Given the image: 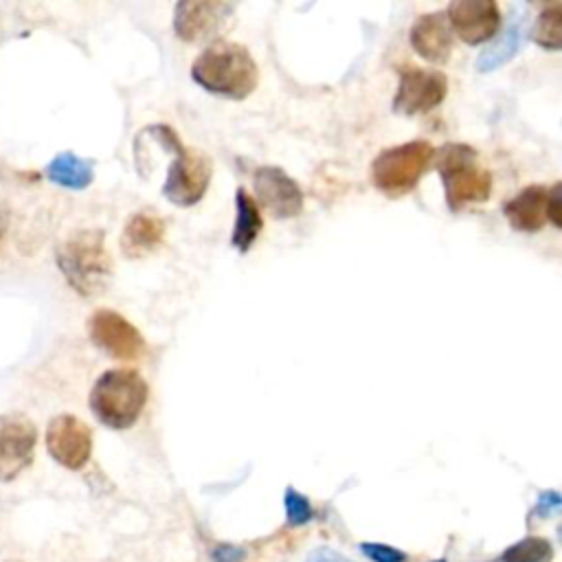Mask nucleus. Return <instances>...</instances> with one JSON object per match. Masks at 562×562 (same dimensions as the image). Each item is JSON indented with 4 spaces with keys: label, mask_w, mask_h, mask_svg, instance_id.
<instances>
[{
    "label": "nucleus",
    "mask_w": 562,
    "mask_h": 562,
    "mask_svg": "<svg viewBox=\"0 0 562 562\" xmlns=\"http://www.w3.org/2000/svg\"><path fill=\"white\" fill-rule=\"evenodd\" d=\"M46 178L64 189L79 191L92 182L94 165H92V160H86L72 151H61L48 162Z\"/></svg>",
    "instance_id": "18"
},
{
    "label": "nucleus",
    "mask_w": 562,
    "mask_h": 562,
    "mask_svg": "<svg viewBox=\"0 0 562 562\" xmlns=\"http://www.w3.org/2000/svg\"><path fill=\"white\" fill-rule=\"evenodd\" d=\"M446 20L461 42L474 46L494 37L501 11L494 0H454L446 9Z\"/></svg>",
    "instance_id": "12"
},
{
    "label": "nucleus",
    "mask_w": 562,
    "mask_h": 562,
    "mask_svg": "<svg viewBox=\"0 0 562 562\" xmlns=\"http://www.w3.org/2000/svg\"><path fill=\"white\" fill-rule=\"evenodd\" d=\"M165 239V222L162 217L149 213V211H138L134 213L121 235V250L127 259H140L154 252Z\"/></svg>",
    "instance_id": "16"
},
{
    "label": "nucleus",
    "mask_w": 562,
    "mask_h": 562,
    "mask_svg": "<svg viewBox=\"0 0 562 562\" xmlns=\"http://www.w3.org/2000/svg\"><path fill=\"white\" fill-rule=\"evenodd\" d=\"M90 340L116 360H136L145 351L140 331L114 310H97L88 321Z\"/></svg>",
    "instance_id": "9"
},
{
    "label": "nucleus",
    "mask_w": 562,
    "mask_h": 562,
    "mask_svg": "<svg viewBox=\"0 0 562 562\" xmlns=\"http://www.w3.org/2000/svg\"><path fill=\"white\" fill-rule=\"evenodd\" d=\"M560 191H562V184H560V182H555V184L549 189V202H547V220H549L555 228H560V226H562V215H560V206H562V202H560Z\"/></svg>",
    "instance_id": "26"
},
{
    "label": "nucleus",
    "mask_w": 562,
    "mask_h": 562,
    "mask_svg": "<svg viewBox=\"0 0 562 562\" xmlns=\"http://www.w3.org/2000/svg\"><path fill=\"white\" fill-rule=\"evenodd\" d=\"M283 505H285V520L290 527H301L314 518V507L310 498L296 492L294 487H285Z\"/></svg>",
    "instance_id": "22"
},
{
    "label": "nucleus",
    "mask_w": 562,
    "mask_h": 562,
    "mask_svg": "<svg viewBox=\"0 0 562 562\" xmlns=\"http://www.w3.org/2000/svg\"><path fill=\"white\" fill-rule=\"evenodd\" d=\"M428 562H446V560H428Z\"/></svg>",
    "instance_id": "28"
},
{
    "label": "nucleus",
    "mask_w": 562,
    "mask_h": 562,
    "mask_svg": "<svg viewBox=\"0 0 562 562\" xmlns=\"http://www.w3.org/2000/svg\"><path fill=\"white\" fill-rule=\"evenodd\" d=\"M57 266L68 285L86 299L103 294L114 272L105 237L97 228H83L64 239L57 246Z\"/></svg>",
    "instance_id": "2"
},
{
    "label": "nucleus",
    "mask_w": 562,
    "mask_h": 562,
    "mask_svg": "<svg viewBox=\"0 0 562 562\" xmlns=\"http://www.w3.org/2000/svg\"><path fill=\"white\" fill-rule=\"evenodd\" d=\"M171 156L173 160L162 184V195L176 206H193L202 200L211 182V160L198 149H187L182 143Z\"/></svg>",
    "instance_id": "6"
},
{
    "label": "nucleus",
    "mask_w": 562,
    "mask_h": 562,
    "mask_svg": "<svg viewBox=\"0 0 562 562\" xmlns=\"http://www.w3.org/2000/svg\"><path fill=\"white\" fill-rule=\"evenodd\" d=\"M305 562H353V560L331 547H316L307 553Z\"/></svg>",
    "instance_id": "27"
},
{
    "label": "nucleus",
    "mask_w": 562,
    "mask_h": 562,
    "mask_svg": "<svg viewBox=\"0 0 562 562\" xmlns=\"http://www.w3.org/2000/svg\"><path fill=\"white\" fill-rule=\"evenodd\" d=\"M211 562H246V549L231 542H220L211 549Z\"/></svg>",
    "instance_id": "25"
},
{
    "label": "nucleus",
    "mask_w": 562,
    "mask_h": 562,
    "mask_svg": "<svg viewBox=\"0 0 562 562\" xmlns=\"http://www.w3.org/2000/svg\"><path fill=\"white\" fill-rule=\"evenodd\" d=\"M233 13V4L215 0H184L173 11V33L182 42H204L215 37Z\"/></svg>",
    "instance_id": "11"
},
{
    "label": "nucleus",
    "mask_w": 562,
    "mask_h": 562,
    "mask_svg": "<svg viewBox=\"0 0 562 562\" xmlns=\"http://www.w3.org/2000/svg\"><path fill=\"white\" fill-rule=\"evenodd\" d=\"M448 92V79L439 70H426L406 66L400 68V86L393 97V110L397 114H424L437 108Z\"/></svg>",
    "instance_id": "8"
},
{
    "label": "nucleus",
    "mask_w": 562,
    "mask_h": 562,
    "mask_svg": "<svg viewBox=\"0 0 562 562\" xmlns=\"http://www.w3.org/2000/svg\"><path fill=\"white\" fill-rule=\"evenodd\" d=\"M252 187L259 204L274 217L288 220L301 213V187L281 167H259L252 176Z\"/></svg>",
    "instance_id": "13"
},
{
    "label": "nucleus",
    "mask_w": 562,
    "mask_h": 562,
    "mask_svg": "<svg viewBox=\"0 0 562 562\" xmlns=\"http://www.w3.org/2000/svg\"><path fill=\"white\" fill-rule=\"evenodd\" d=\"M411 46L428 61L443 64L452 53V31L446 13H426L411 26Z\"/></svg>",
    "instance_id": "14"
},
{
    "label": "nucleus",
    "mask_w": 562,
    "mask_h": 562,
    "mask_svg": "<svg viewBox=\"0 0 562 562\" xmlns=\"http://www.w3.org/2000/svg\"><path fill=\"white\" fill-rule=\"evenodd\" d=\"M147 402V382L132 369H110L90 391V408L108 428H130Z\"/></svg>",
    "instance_id": "3"
},
{
    "label": "nucleus",
    "mask_w": 562,
    "mask_h": 562,
    "mask_svg": "<svg viewBox=\"0 0 562 562\" xmlns=\"http://www.w3.org/2000/svg\"><path fill=\"white\" fill-rule=\"evenodd\" d=\"M0 233H2V228H0Z\"/></svg>",
    "instance_id": "30"
},
{
    "label": "nucleus",
    "mask_w": 562,
    "mask_h": 562,
    "mask_svg": "<svg viewBox=\"0 0 562 562\" xmlns=\"http://www.w3.org/2000/svg\"><path fill=\"white\" fill-rule=\"evenodd\" d=\"M533 42L547 50H558L562 46V7L551 4L544 9L533 26Z\"/></svg>",
    "instance_id": "21"
},
{
    "label": "nucleus",
    "mask_w": 562,
    "mask_h": 562,
    "mask_svg": "<svg viewBox=\"0 0 562 562\" xmlns=\"http://www.w3.org/2000/svg\"><path fill=\"white\" fill-rule=\"evenodd\" d=\"M560 505H562L560 494L555 490H544V492H540L529 518H549V516L558 514Z\"/></svg>",
    "instance_id": "24"
},
{
    "label": "nucleus",
    "mask_w": 562,
    "mask_h": 562,
    "mask_svg": "<svg viewBox=\"0 0 562 562\" xmlns=\"http://www.w3.org/2000/svg\"><path fill=\"white\" fill-rule=\"evenodd\" d=\"M547 202H549V189L540 184H531L518 191V195L503 206V213L516 231L538 233L549 222Z\"/></svg>",
    "instance_id": "15"
},
{
    "label": "nucleus",
    "mask_w": 562,
    "mask_h": 562,
    "mask_svg": "<svg viewBox=\"0 0 562 562\" xmlns=\"http://www.w3.org/2000/svg\"><path fill=\"white\" fill-rule=\"evenodd\" d=\"M358 547L371 562H406L408 560L404 551L384 542H360Z\"/></svg>",
    "instance_id": "23"
},
{
    "label": "nucleus",
    "mask_w": 562,
    "mask_h": 562,
    "mask_svg": "<svg viewBox=\"0 0 562 562\" xmlns=\"http://www.w3.org/2000/svg\"><path fill=\"white\" fill-rule=\"evenodd\" d=\"M476 158V149L463 143H448L437 151V171L450 211H461L468 204H481L490 198L492 173Z\"/></svg>",
    "instance_id": "4"
},
{
    "label": "nucleus",
    "mask_w": 562,
    "mask_h": 562,
    "mask_svg": "<svg viewBox=\"0 0 562 562\" xmlns=\"http://www.w3.org/2000/svg\"><path fill=\"white\" fill-rule=\"evenodd\" d=\"M48 454L68 470H81L92 454V430L75 415H57L46 428Z\"/></svg>",
    "instance_id": "10"
},
{
    "label": "nucleus",
    "mask_w": 562,
    "mask_h": 562,
    "mask_svg": "<svg viewBox=\"0 0 562 562\" xmlns=\"http://www.w3.org/2000/svg\"><path fill=\"white\" fill-rule=\"evenodd\" d=\"M435 149L428 140H411L380 151L371 165V180L389 198H400L413 191L428 169Z\"/></svg>",
    "instance_id": "5"
},
{
    "label": "nucleus",
    "mask_w": 562,
    "mask_h": 562,
    "mask_svg": "<svg viewBox=\"0 0 562 562\" xmlns=\"http://www.w3.org/2000/svg\"><path fill=\"white\" fill-rule=\"evenodd\" d=\"M191 79L206 92L226 99H246L257 88V64L250 53L233 42H217L200 53L191 66Z\"/></svg>",
    "instance_id": "1"
},
{
    "label": "nucleus",
    "mask_w": 562,
    "mask_h": 562,
    "mask_svg": "<svg viewBox=\"0 0 562 562\" xmlns=\"http://www.w3.org/2000/svg\"><path fill=\"white\" fill-rule=\"evenodd\" d=\"M553 544L540 536H525L509 544L494 562H551Z\"/></svg>",
    "instance_id": "20"
},
{
    "label": "nucleus",
    "mask_w": 562,
    "mask_h": 562,
    "mask_svg": "<svg viewBox=\"0 0 562 562\" xmlns=\"http://www.w3.org/2000/svg\"><path fill=\"white\" fill-rule=\"evenodd\" d=\"M525 33H527V26H525V15L516 11V15L509 20V24L505 26L503 35L490 44L476 59V70L479 72H492L496 70L498 66H503L505 61H509L522 46L525 42Z\"/></svg>",
    "instance_id": "17"
},
{
    "label": "nucleus",
    "mask_w": 562,
    "mask_h": 562,
    "mask_svg": "<svg viewBox=\"0 0 562 562\" xmlns=\"http://www.w3.org/2000/svg\"><path fill=\"white\" fill-rule=\"evenodd\" d=\"M7 562H20V560H7Z\"/></svg>",
    "instance_id": "29"
},
{
    "label": "nucleus",
    "mask_w": 562,
    "mask_h": 562,
    "mask_svg": "<svg viewBox=\"0 0 562 562\" xmlns=\"http://www.w3.org/2000/svg\"><path fill=\"white\" fill-rule=\"evenodd\" d=\"M235 209H237V217L231 235V246H235L239 252H248L263 228V220L257 202L244 189H237Z\"/></svg>",
    "instance_id": "19"
},
{
    "label": "nucleus",
    "mask_w": 562,
    "mask_h": 562,
    "mask_svg": "<svg viewBox=\"0 0 562 562\" xmlns=\"http://www.w3.org/2000/svg\"><path fill=\"white\" fill-rule=\"evenodd\" d=\"M37 443L35 424L22 413L0 415V481H13L31 463Z\"/></svg>",
    "instance_id": "7"
}]
</instances>
